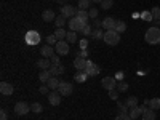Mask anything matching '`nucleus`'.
I'll use <instances>...</instances> for the list:
<instances>
[{
    "instance_id": "nucleus-1",
    "label": "nucleus",
    "mask_w": 160,
    "mask_h": 120,
    "mask_svg": "<svg viewBox=\"0 0 160 120\" xmlns=\"http://www.w3.org/2000/svg\"><path fill=\"white\" fill-rule=\"evenodd\" d=\"M144 38H146V42L151 43V45H157V43H160V29L155 28V26H152V28H149L148 31H146Z\"/></svg>"
},
{
    "instance_id": "nucleus-2",
    "label": "nucleus",
    "mask_w": 160,
    "mask_h": 120,
    "mask_svg": "<svg viewBox=\"0 0 160 120\" xmlns=\"http://www.w3.org/2000/svg\"><path fill=\"white\" fill-rule=\"evenodd\" d=\"M88 24V21H83V19H80L78 16H74L68 21V26H69V29L71 31H75V32H80L85 26Z\"/></svg>"
},
{
    "instance_id": "nucleus-3",
    "label": "nucleus",
    "mask_w": 160,
    "mask_h": 120,
    "mask_svg": "<svg viewBox=\"0 0 160 120\" xmlns=\"http://www.w3.org/2000/svg\"><path fill=\"white\" fill-rule=\"evenodd\" d=\"M104 42L108 45H117L120 42V34L115 31V29H111V31H106L104 32Z\"/></svg>"
},
{
    "instance_id": "nucleus-4",
    "label": "nucleus",
    "mask_w": 160,
    "mask_h": 120,
    "mask_svg": "<svg viewBox=\"0 0 160 120\" xmlns=\"http://www.w3.org/2000/svg\"><path fill=\"white\" fill-rule=\"evenodd\" d=\"M24 40H26V43H28V45L35 47V45L40 43V34L37 31H28L26 35H24Z\"/></svg>"
},
{
    "instance_id": "nucleus-5",
    "label": "nucleus",
    "mask_w": 160,
    "mask_h": 120,
    "mask_svg": "<svg viewBox=\"0 0 160 120\" xmlns=\"http://www.w3.org/2000/svg\"><path fill=\"white\" fill-rule=\"evenodd\" d=\"M99 72H101V68H99V66L95 64V62H91V61H88L87 68H85V74H87L88 77H96Z\"/></svg>"
},
{
    "instance_id": "nucleus-6",
    "label": "nucleus",
    "mask_w": 160,
    "mask_h": 120,
    "mask_svg": "<svg viewBox=\"0 0 160 120\" xmlns=\"http://www.w3.org/2000/svg\"><path fill=\"white\" fill-rule=\"evenodd\" d=\"M55 50H56V55H68L69 53V43L66 42V40H58V43L55 45Z\"/></svg>"
},
{
    "instance_id": "nucleus-7",
    "label": "nucleus",
    "mask_w": 160,
    "mask_h": 120,
    "mask_svg": "<svg viewBox=\"0 0 160 120\" xmlns=\"http://www.w3.org/2000/svg\"><path fill=\"white\" fill-rule=\"evenodd\" d=\"M101 87L106 88L108 91L117 88V78H115V77H104V78L101 80Z\"/></svg>"
},
{
    "instance_id": "nucleus-8",
    "label": "nucleus",
    "mask_w": 160,
    "mask_h": 120,
    "mask_svg": "<svg viewBox=\"0 0 160 120\" xmlns=\"http://www.w3.org/2000/svg\"><path fill=\"white\" fill-rule=\"evenodd\" d=\"M15 112H16L18 115H26V114L31 112V106H29L28 102H24V101H19V102H16V106H15Z\"/></svg>"
},
{
    "instance_id": "nucleus-9",
    "label": "nucleus",
    "mask_w": 160,
    "mask_h": 120,
    "mask_svg": "<svg viewBox=\"0 0 160 120\" xmlns=\"http://www.w3.org/2000/svg\"><path fill=\"white\" fill-rule=\"evenodd\" d=\"M58 91L61 93L62 96H71V95H72V91H74V85L69 83V82H61Z\"/></svg>"
},
{
    "instance_id": "nucleus-10",
    "label": "nucleus",
    "mask_w": 160,
    "mask_h": 120,
    "mask_svg": "<svg viewBox=\"0 0 160 120\" xmlns=\"http://www.w3.org/2000/svg\"><path fill=\"white\" fill-rule=\"evenodd\" d=\"M61 15H62L64 18L71 19V18H74V16L77 15V10H75L72 5H68V3H66L64 7H61Z\"/></svg>"
},
{
    "instance_id": "nucleus-11",
    "label": "nucleus",
    "mask_w": 160,
    "mask_h": 120,
    "mask_svg": "<svg viewBox=\"0 0 160 120\" xmlns=\"http://www.w3.org/2000/svg\"><path fill=\"white\" fill-rule=\"evenodd\" d=\"M61 93L58 91V90H53L50 95H48V102L51 104V106H59L61 104Z\"/></svg>"
},
{
    "instance_id": "nucleus-12",
    "label": "nucleus",
    "mask_w": 160,
    "mask_h": 120,
    "mask_svg": "<svg viewBox=\"0 0 160 120\" xmlns=\"http://www.w3.org/2000/svg\"><path fill=\"white\" fill-rule=\"evenodd\" d=\"M13 91H15V88H13L11 83H8V82H2V83H0V93H2L3 96H11Z\"/></svg>"
},
{
    "instance_id": "nucleus-13",
    "label": "nucleus",
    "mask_w": 160,
    "mask_h": 120,
    "mask_svg": "<svg viewBox=\"0 0 160 120\" xmlns=\"http://www.w3.org/2000/svg\"><path fill=\"white\" fill-rule=\"evenodd\" d=\"M87 64H88V59L75 56V59H74V68H75L77 71H85V68H87Z\"/></svg>"
},
{
    "instance_id": "nucleus-14",
    "label": "nucleus",
    "mask_w": 160,
    "mask_h": 120,
    "mask_svg": "<svg viewBox=\"0 0 160 120\" xmlns=\"http://www.w3.org/2000/svg\"><path fill=\"white\" fill-rule=\"evenodd\" d=\"M115 22H117V19H114L112 16H108V18L102 19V28H104L106 31H111V29L115 28Z\"/></svg>"
},
{
    "instance_id": "nucleus-15",
    "label": "nucleus",
    "mask_w": 160,
    "mask_h": 120,
    "mask_svg": "<svg viewBox=\"0 0 160 120\" xmlns=\"http://www.w3.org/2000/svg\"><path fill=\"white\" fill-rule=\"evenodd\" d=\"M48 71H50L51 75H55V77H56V75H59V74H64L66 69H64V66L59 62V64H51V68H50Z\"/></svg>"
},
{
    "instance_id": "nucleus-16",
    "label": "nucleus",
    "mask_w": 160,
    "mask_h": 120,
    "mask_svg": "<svg viewBox=\"0 0 160 120\" xmlns=\"http://www.w3.org/2000/svg\"><path fill=\"white\" fill-rule=\"evenodd\" d=\"M40 53H42V56H43V58H48V59H50L53 55H55V50H53L51 45L47 43V45H43L42 48H40Z\"/></svg>"
},
{
    "instance_id": "nucleus-17",
    "label": "nucleus",
    "mask_w": 160,
    "mask_h": 120,
    "mask_svg": "<svg viewBox=\"0 0 160 120\" xmlns=\"http://www.w3.org/2000/svg\"><path fill=\"white\" fill-rule=\"evenodd\" d=\"M35 66L38 69H42V71H48L51 68V61H48V58H43V59H40L35 62Z\"/></svg>"
},
{
    "instance_id": "nucleus-18",
    "label": "nucleus",
    "mask_w": 160,
    "mask_h": 120,
    "mask_svg": "<svg viewBox=\"0 0 160 120\" xmlns=\"http://www.w3.org/2000/svg\"><path fill=\"white\" fill-rule=\"evenodd\" d=\"M42 19H43L45 22H51V21L56 19V16H55V13H53V10H45V11L42 13Z\"/></svg>"
},
{
    "instance_id": "nucleus-19",
    "label": "nucleus",
    "mask_w": 160,
    "mask_h": 120,
    "mask_svg": "<svg viewBox=\"0 0 160 120\" xmlns=\"http://www.w3.org/2000/svg\"><path fill=\"white\" fill-rule=\"evenodd\" d=\"M128 115L133 118V120H136L139 115H142V109H141V106H136V108H133V109H130V112H128Z\"/></svg>"
},
{
    "instance_id": "nucleus-20",
    "label": "nucleus",
    "mask_w": 160,
    "mask_h": 120,
    "mask_svg": "<svg viewBox=\"0 0 160 120\" xmlns=\"http://www.w3.org/2000/svg\"><path fill=\"white\" fill-rule=\"evenodd\" d=\"M87 74H85V71H78L75 75H74V80L77 83H83V82H87Z\"/></svg>"
},
{
    "instance_id": "nucleus-21",
    "label": "nucleus",
    "mask_w": 160,
    "mask_h": 120,
    "mask_svg": "<svg viewBox=\"0 0 160 120\" xmlns=\"http://www.w3.org/2000/svg\"><path fill=\"white\" fill-rule=\"evenodd\" d=\"M59 83H61V82H59V80H58L55 75H53V77L48 80V82H47V85L50 87V90H58V88H59Z\"/></svg>"
},
{
    "instance_id": "nucleus-22",
    "label": "nucleus",
    "mask_w": 160,
    "mask_h": 120,
    "mask_svg": "<svg viewBox=\"0 0 160 120\" xmlns=\"http://www.w3.org/2000/svg\"><path fill=\"white\" fill-rule=\"evenodd\" d=\"M91 3H93V0H78V10L88 11L90 7H91Z\"/></svg>"
},
{
    "instance_id": "nucleus-23",
    "label": "nucleus",
    "mask_w": 160,
    "mask_h": 120,
    "mask_svg": "<svg viewBox=\"0 0 160 120\" xmlns=\"http://www.w3.org/2000/svg\"><path fill=\"white\" fill-rule=\"evenodd\" d=\"M50 78H51V74H50V71H42V72L38 74V80H40L42 83H47Z\"/></svg>"
},
{
    "instance_id": "nucleus-24",
    "label": "nucleus",
    "mask_w": 160,
    "mask_h": 120,
    "mask_svg": "<svg viewBox=\"0 0 160 120\" xmlns=\"http://www.w3.org/2000/svg\"><path fill=\"white\" fill-rule=\"evenodd\" d=\"M149 108L152 111H158L160 109V98H152L149 99Z\"/></svg>"
},
{
    "instance_id": "nucleus-25",
    "label": "nucleus",
    "mask_w": 160,
    "mask_h": 120,
    "mask_svg": "<svg viewBox=\"0 0 160 120\" xmlns=\"http://www.w3.org/2000/svg\"><path fill=\"white\" fill-rule=\"evenodd\" d=\"M66 42L68 43H75L77 42V32L75 31H69L68 35H66Z\"/></svg>"
},
{
    "instance_id": "nucleus-26",
    "label": "nucleus",
    "mask_w": 160,
    "mask_h": 120,
    "mask_svg": "<svg viewBox=\"0 0 160 120\" xmlns=\"http://www.w3.org/2000/svg\"><path fill=\"white\" fill-rule=\"evenodd\" d=\"M118 34H122V32H125L127 31V22L125 21H117L115 22V28H114Z\"/></svg>"
},
{
    "instance_id": "nucleus-27",
    "label": "nucleus",
    "mask_w": 160,
    "mask_h": 120,
    "mask_svg": "<svg viewBox=\"0 0 160 120\" xmlns=\"http://www.w3.org/2000/svg\"><path fill=\"white\" fill-rule=\"evenodd\" d=\"M43 111V106L40 104V102H32L31 104V112H34V114H40Z\"/></svg>"
},
{
    "instance_id": "nucleus-28",
    "label": "nucleus",
    "mask_w": 160,
    "mask_h": 120,
    "mask_svg": "<svg viewBox=\"0 0 160 120\" xmlns=\"http://www.w3.org/2000/svg\"><path fill=\"white\" fill-rule=\"evenodd\" d=\"M68 18H64L62 15H59V16H56V19H55V24H56V29L58 28H64V24H68V21H66Z\"/></svg>"
},
{
    "instance_id": "nucleus-29",
    "label": "nucleus",
    "mask_w": 160,
    "mask_h": 120,
    "mask_svg": "<svg viewBox=\"0 0 160 120\" xmlns=\"http://www.w3.org/2000/svg\"><path fill=\"white\" fill-rule=\"evenodd\" d=\"M142 120H155V112L149 108L148 111H146V112L142 114Z\"/></svg>"
},
{
    "instance_id": "nucleus-30",
    "label": "nucleus",
    "mask_w": 160,
    "mask_h": 120,
    "mask_svg": "<svg viewBox=\"0 0 160 120\" xmlns=\"http://www.w3.org/2000/svg\"><path fill=\"white\" fill-rule=\"evenodd\" d=\"M125 102H127V106L130 109H133V108H136V106H138V98L136 96H130Z\"/></svg>"
},
{
    "instance_id": "nucleus-31",
    "label": "nucleus",
    "mask_w": 160,
    "mask_h": 120,
    "mask_svg": "<svg viewBox=\"0 0 160 120\" xmlns=\"http://www.w3.org/2000/svg\"><path fill=\"white\" fill-rule=\"evenodd\" d=\"M55 35H56V38H58V40H64V38H66V35H68V32L64 31V28H58V29L55 31Z\"/></svg>"
},
{
    "instance_id": "nucleus-32",
    "label": "nucleus",
    "mask_w": 160,
    "mask_h": 120,
    "mask_svg": "<svg viewBox=\"0 0 160 120\" xmlns=\"http://www.w3.org/2000/svg\"><path fill=\"white\" fill-rule=\"evenodd\" d=\"M91 38H95V40L104 38V32H102L101 29H93V31H91Z\"/></svg>"
},
{
    "instance_id": "nucleus-33",
    "label": "nucleus",
    "mask_w": 160,
    "mask_h": 120,
    "mask_svg": "<svg viewBox=\"0 0 160 120\" xmlns=\"http://www.w3.org/2000/svg\"><path fill=\"white\" fill-rule=\"evenodd\" d=\"M75 16H78L80 19H83V21H88V19H90L88 11H85V10H77V15H75Z\"/></svg>"
},
{
    "instance_id": "nucleus-34",
    "label": "nucleus",
    "mask_w": 160,
    "mask_h": 120,
    "mask_svg": "<svg viewBox=\"0 0 160 120\" xmlns=\"http://www.w3.org/2000/svg\"><path fill=\"white\" fill-rule=\"evenodd\" d=\"M117 106H118V111H120V114H128L130 112V108H128V106H127V102L123 104V102H117Z\"/></svg>"
},
{
    "instance_id": "nucleus-35",
    "label": "nucleus",
    "mask_w": 160,
    "mask_h": 120,
    "mask_svg": "<svg viewBox=\"0 0 160 120\" xmlns=\"http://www.w3.org/2000/svg\"><path fill=\"white\" fill-rule=\"evenodd\" d=\"M114 5V0H102L101 2V10H109Z\"/></svg>"
},
{
    "instance_id": "nucleus-36",
    "label": "nucleus",
    "mask_w": 160,
    "mask_h": 120,
    "mask_svg": "<svg viewBox=\"0 0 160 120\" xmlns=\"http://www.w3.org/2000/svg\"><path fill=\"white\" fill-rule=\"evenodd\" d=\"M47 43H48V45H51V47H55V45L58 43V38H56V35H55V34L48 35V37H47Z\"/></svg>"
},
{
    "instance_id": "nucleus-37",
    "label": "nucleus",
    "mask_w": 160,
    "mask_h": 120,
    "mask_svg": "<svg viewBox=\"0 0 160 120\" xmlns=\"http://www.w3.org/2000/svg\"><path fill=\"white\" fill-rule=\"evenodd\" d=\"M141 18H142L144 21H154L152 13H151V11H142V13H141Z\"/></svg>"
},
{
    "instance_id": "nucleus-38",
    "label": "nucleus",
    "mask_w": 160,
    "mask_h": 120,
    "mask_svg": "<svg viewBox=\"0 0 160 120\" xmlns=\"http://www.w3.org/2000/svg\"><path fill=\"white\" fill-rule=\"evenodd\" d=\"M117 90H118L120 93H125V91H128V83H127V82H120V83L117 85Z\"/></svg>"
},
{
    "instance_id": "nucleus-39",
    "label": "nucleus",
    "mask_w": 160,
    "mask_h": 120,
    "mask_svg": "<svg viewBox=\"0 0 160 120\" xmlns=\"http://www.w3.org/2000/svg\"><path fill=\"white\" fill-rule=\"evenodd\" d=\"M118 93H120V91H118L117 88L109 90V98H111V99H114V101H117V99H118Z\"/></svg>"
},
{
    "instance_id": "nucleus-40",
    "label": "nucleus",
    "mask_w": 160,
    "mask_h": 120,
    "mask_svg": "<svg viewBox=\"0 0 160 120\" xmlns=\"http://www.w3.org/2000/svg\"><path fill=\"white\" fill-rule=\"evenodd\" d=\"M151 13H152V18L154 19H160V7H154L151 10Z\"/></svg>"
},
{
    "instance_id": "nucleus-41",
    "label": "nucleus",
    "mask_w": 160,
    "mask_h": 120,
    "mask_svg": "<svg viewBox=\"0 0 160 120\" xmlns=\"http://www.w3.org/2000/svg\"><path fill=\"white\" fill-rule=\"evenodd\" d=\"M88 16H90L91 19H96V18H98V10H96V8H90V10H88Z\"/></svg>"
},
{
    "instance_id": "nucleus-42",
    "label": "nucleus",
    "mask_w": 160,
    "mask_h": 120,
    "mask_svg": "<svg viewBox=\"0 0 160 120\" xmlns=\"http://www.w3.org/2000/svg\"><path fill=\"white\" fill-rule=\"evenodd\" d=\"M75 56H78V58H88V50H78L77 53H75Z\"/></svg>"
},
{
    "instance_id": "nucleus-43",
    "label": "nucleus",
    "mask_w": 160,
    "mask_h": 120,
    "mask_svg": "<svg viewBox=\"0 0 160 120\" xmlns=\"http://www.w3.org/2000/svg\"><path fill=\"white\" fill-rule=\"evenodd\" d=\"M91 31H93V28H91L90 24H87V26H85V28H83L82 31H80V32H82L83 35H91Z\"/></svg>"
},
{
    "instance_id": "nucleus-44",
    "label": "nucleus",
    "mask_w": 160,
    "mask_h": 120,
    "mask_svg": "<svg viewBox=\"0 0 160 120\" xmlns=\"http://www.w3.org/2000/svg\"><path fill=\"white\" fill-rule=\"evenodd\" d=\"M115 120H133L128 114H118L117 117H115Z\"/></svg>"
},
{
    "instance_id": "nucleus-45",
    "label": "nucleus",
    "mask_w": 160,
    "mask_h": 120,
    "mask_svg": "<svg viewBox=\"0 0 160 120\" xmlns=\"http://www.w3.org/2000/svg\"><path fill=\"white\" fill-rule=\"evenodd\" d=\"M93 28H95V29H99V28H102V21H99L98 18H96V19H93Z\"/></svg>"
},
{
    "instance_id": "nucleus-46",
    "label": "nucleus",
    "mask_w": 160,
    "mask_h": 120,
    "mask_svg": "<svg viewBox=\"0 0 160 120\" xmlns=\"http://www.w3.org/2000/svg\"><path fill=\"white\" fill-rule=\"evenodd\" d=\"M80 50H88V40L87 38L80 40Z\"/></svg>"
},
{
    "instance_id": "nucleus-47",
    "label": "nucleus",
    "mask_w": 160,
    "mask_h": 120,
    "mask_svg": "<svg viewBox=\"0 0 160 120\" xmlns=\"http://www.w3.org/2000/svg\"><path fill=\"white\" fill-rule=\"evenodd\" d=\"M48 90H50V87H48V85H42V87L38 88V91L42 93V95H48Z\"/></svg>"
},
{
    "instance_id": "nucleus-48",
    "label": "nucleus",
    "mask_w": 160,
    "mask_h": 120,
    "mask_svg": "<svg viewBox=\"0 0 160 120\" xmlns=\"http://www.w3.org/2000/svg\"><path fill=\"white\" fill-rule=\"evenodd\" d=\"M50 61H51V64H59V55H53L50 58Z\"/></svg>"
},
{
    "instance_id": "nucleus-49",
    "label": "nucleus",
    "mask_w": 160,
    "mask_h": 120,
    "mask_svg": "<svg viewBox=\"0 0 160 120\" xmlns=\"http://www.w3.org/2000/svg\"><path fill=\"white\" fill-rule=\"evenodd\" d=\"M115 78H117V80H122V78H123V72H122V71H118V72L115 74Z\"/></svg>"
},
{
    "instance_id": "nucleus-50",
    "label": "nucleus",
    "mask_w": 160,
    "mask_h": 120,
    "mask_svg": "<svg viewBox=\"0 0 160 120\" xmlns=\"http://www.w3.org/2000/svg\"><path fill=\"white\" fill-rule=\"evenodd\" d=\"M0 120H8V117H7V112H5V111L0 112Z\"/></svg>"
},
{
    "instance_id": "nucleus-51",
    "label": "nucleus",
    "mask_w": 160,
    "mask_h": 120,
    "mask_svg": "<svg viewBox=\"0 0 160 120\" xmlns=\"http://www.w3.org/2000/svg\"><path fill=\"white\" fill-rule=\"evenodd\" d=\"M154 26H155V28H158V26H160V19H154Z\"/></svg>"
},
{
    "instance_id": "nucleus-52",
    "label": "nucleus",
    "mask_w": 160,
    "mask_h": 120,
    "mask_svg": "<svg viewBox=\"0 0 160 120\" xmlns=\"http://www.w3.org/2000/svg\"><path fill=\"white\" fill-rule=\"evenodd\" d=\"M56 2H58L61 7H64V5H66V0H56Z\"/></svg>"
},
{
    "instance_id": "nucleus-53",
    "label": "nucleus",
    "mask_w": 160,
    "mask_h": 120,
    "mask_svg": "<svg viewBox=\"0 0 160 120\" xmlns=\"http://www.w3.org/2000/svg\"><path fill=\"white\" fill-rule=\"evenodd\" d=\"M102 0H93V3H101Z\"/></svg>"
}]
</instances>
